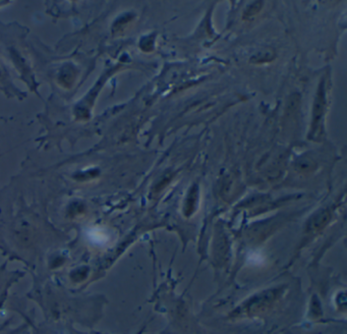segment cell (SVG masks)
<instances>
[{
	"instance_id": "obj_1",
	"label": "cell",
	"mask_w": 347,
	"mask_h": 334,
	"mask_svg": "<svg viewBox=\"0 0 347 334\" xmlns=\"http://www.w3.org/2000/svg\"><path fill=\"white\" fill-rule=\"evenodd\" d=\"M325 107H326V88H325V82L322 81L319 87L314 104H313V117H312V124H311V130H310V134L313 137L323 133Z\"/></svg>"
},
{
	"instance_id": "obj_2",
	"label": "cell",
	"mask_w": 347,
	"mask_h": 334,
	"mask_svg": "<svg viewBox=\"0 0 347 334\" xmlns=\"http://www.w3.org/2000/svg\"><path fill=\"white\" fill-rule=\"evenodd\" d=\"M87 238L96 246H104L109 241V236L106 231L99 227H92L86 231Z\"/></svg>"
},
{
	"instance_id": "obj_3",
	"label": "cell",
	"mask_w": 347,
	"mask_h": 334,
	"mask_svg": "<svg viewBox=\"0 0 347 334\" xmlns=\"http://www.w3.org/2000/svg\"><path fill=\"white\" fill-rule=\"evenodd\" d=\"M261 7H262V4L261 3H255L253 4L244 13V19H249V18H253L255 17L261 10Z\"/></svg>"
}]
</instances>
